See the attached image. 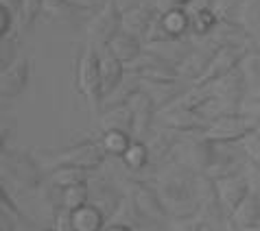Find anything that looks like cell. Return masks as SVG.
Here are the masks:
<instances>
[{
    "instance_id": "1",
    "label": "cell",
    "mask_w": 260,
    "mask_h": 231,
    "mask_svg": "<svg viewBox=\"0 0 260 231\" xmlns=\"http://www.w3.org/2000/svg\"><path fill=\"white\" fill-rule=\"evenodd\" d=\"M194 175L188 168L171 162V166L157 175V192L164 201V207L171 218L179 222L192 220L199 216V199L194 190Z\"/></svg>"
},
{
    "instance_id": "2",
    "label": "cell",
    "mask_w": 260,
    "mask_h": 231,
    "mask_svg": "<svg viewBox=\"0 0 260 231\" xmlns=\"http://www.w3.org/2000/svg\"><path fill=\"white\" fill-rule=\"evenodd\" d=\"M258 118L238 111L230 115H221L216 120H210L204 131H199V135L208 142H238L245 138L247 133H251L256 129Z\"/></svg>"
},
{
    "instance_id": "3",
    "label": "cell",
    "mask_w": 260,
    "mask_h": 231,
    "mask_svg": "<svg viewBox=\"0 0 260 231\" xmlns=\"http://www.w3.org/2000/svg\"><path fill=\"white\" fill-rule=\"evenodd\" d=\"M129 203H132L134 212L142 225H164L166 218H171L157 187H151L142 181H134L132 201Z\"/></svg>"
},
{
    "instance_id": "4",
    "label": "cell",
    "mask_w": 260,
    "mask_h": 231,
    "mask_svg": "<svg viewBox=\"0 0 260 231\" xmlns=\"http://www.w3.org/2000/svg\"><path fill=\"white\" fill-rule=\"evenodd\" d=\"M125 68H127V74H136L142 81H179V72L175 63L151 53L149 48L142 50V55L138 59L127 63Z\"/></svg>"
},
{
    "instance_id": "5",
    "label": "cell",
    "mask_w": 260,
    "mask_h": 231,
    "mask_svg": "<svg viewBox=\"0 0 260 231\" xmlns=\"http://www.w3.org/2000/svg\"><path fill=\"white\" fill-rule=\"evenodd\" d=\"M77 88L90 100H103V79H101V55L92 46L83 50L77 68Z\"/></svg>"
},
{
    "instance_id": "6",
    "label": "cell",
    "mask_w": 260,
    "mask_h": 231,
    "mask_svg": "<svg viewBox=\"0 0 260 231\" xmlns=\"http://www.w3.org/2000/svg\"><path fill=\"white\" fill-rule=\"evenodd\" d=\"M206 44L210 48H251L256 37L236 20H219L216 26L206 35Z\"/></svg>"
},
{
    "instance_id": "7",
    "label": "cell",
    "mask_w": 260,
    "mask_h": 231,
    "mask_svg": "<svg viewBox=\"0 0 260 231\" xmlns=\"http://www.w3.org/2000/svg\"><path fill=\"white\" fill-rule=\"evenodd\" d=\"M88 31H90V37L105 48L112 42L114 35H118L122 31V7L116 0H105Z\"/></svg>"
},
{
    "instance_id": "8",
    "label": "cell",
    "mask_w": 260,
    "mask_h": 231,
    "mask_svg": "<svg viewBox=\"0 0 260 231\" xmlns=\"http://www.w3.org/2000/svg\"><path fill=\"white\" fill-rule=\"evenodd\" d=\"M105 148L101 146V142H81L77 146L63 150L61 155H57V166H79L85 170H96L101 164L105 162Z\"/></svg>"
},
{
    "instance_id": "9",
    "label": "cell",
    "mask_w": 260,
    "mask_h": 231,
    "mask_svg": "<svg viewBox=\"0 0 260 231\" xmlns=\"http://www.w3.org/2000/svg\"><path fill=\"white\" fill-rule=\"evenodd\" d=\"M216 183V192H219V199L223 207H225L228 216L234 214V209L245 201V197L249 194V181L245 177V172H234V175H225L214 179Z\"/></svg>"
},
{
    "instance_id": "10",
    "label": "cell",
    "mask_w": 260,
    "mask_h": 231,
    "mask_svg": "<svg viewBox=\"0 0 260 231\" xmlns=\"http://www.w3.org/2000/svg\"><path fill=\"white\" fill-rule=\"evenodd\" d=\"M160 122L166 129H173L177 133H194L204 131L208 127V120L204 115L188 107H166L160 111Z\"/></svg>"
},
{
    "instance_id": "11",
    "label": "cell",
    "mask_w": 260,
    "mask_h": 231,
    "mask_svg": "<svg viewBox=\"0 0 260 231\" xmlns=\"http://www.w3.org/2000/svg\"><path fill=\"white\" fill-rule=\"evenodd\" d=\"M129 109L134 113V140H142L147 142L149 138V131H151V125H153V115L157 111L155 103L151 100V96L147 92H134V96L127 100Z\"/></svg>"
},
{
    "instance_id": "12",
    "label": "cell",
    "mask_w": 260,
    "mask_h": 231,
    "mask_svg": "<svg viewBox=\"0 0 260 231\" xmlns=\"http://www.w3.org/2000/svg\"><path fill=\"white\" fill-rule=\"evenodd\" d=\"M247 50L249 48H216L206 74L201 76L197 83H212L216 79L230 74L232 70H236L241 66V61H243V57L247 55Z\"/></svg>"
},
{
    "instance_id": "13",
    "label": "cell",
    "mask_w": 260,
    "mask_h": 231,
    "mask_svg": "<svg viewBox=\"0 0 260 231\" xmlns=\"http://www.w3.org/2000/svg\"><path fill=\"white\" fill-rule=\"evenodd\" d=\"M28 72H31V66H28L26 57H18L11 66L0 70V96L3 98L20 96L28 85Z\"/></svg>"
},
{
    "instance_id": "14",
    "label": "cell",
    "mask_w": 260,
    "mask_h": 231,
    "mask_svg": "<svg viewBox=\"0 0 260 231\" xmlns=\"http://www.w3.org/2000/svg\"><path fill=\"white\" fill-rule=\"evenodd\" d=\"M247 90H249V85H247V79H245L241 68H236V70L230 72V74L210 83L212 96L230 100V103H236V105H241L243 100L247 98Z\"/></svg>"
},
{
    "instance_id": "15",
    "label": "cell",
    "mask_w": 260,
    "mask_h": 231,
    "mask_svg": "<svg viewBox=\"0 0 260 231\" xmlns=\"http://www.w3.org/2000/svg\"><path fill=\"white\" fill-rule=\"evenodd\" d=\"M212 55H214V48H210L208 44H204V46H194L190 53L177 63L179 79H188V81H194V83H197L199 79L206 74L208 66H210Z\"/></svg>"
},
{
    "instance_id": "16",
    "label": "cell",
    "mask_w": 260,
    "mask_h": 231,
    "mask_svg": "<svg viewBox=\"0 0 260 231\" xmlns=\"http://www.w3.org/2000/svg\"><path fill=\"white\" fill-rule=\"evenodd\" d=\"M9 170L13 179L24 187H38L42 183L40 166L26 153H9Z\"/></svg>"
},
{
    "instance_id": "17",
    "label": "cell",
    "mask_w": 260,
    "mask_h": 231,
    "mask_svg": "<svg viewBox=\"0 0 260 231\" xmlns=\"http://www.w3.org/2000/svg\"><path fill=\"white\" fill-rule=\"evenodd\" d=\"M127 74V68L120 59H116L110 50L103 48L101 53V79H103V98L110 96V94L122 83V79Z\"/></svg>"
},
{
    "instance_id": "18",
    "label": "cell",
    "mask_w": 260,
    "mask_h": 231,
    "mask_svg": "<svg viewBox=\"0 0 260 231\" xmlns=\"http://www.w3.org/2000/svg\"><path fill=\"white\" fill-rule=\"evenodd\" d=\"M105 48L127 66V63H132L134 59H138L142 55V40L127 31H120L118 35H114L112 42Z\"/></svg>"
},
{
    "instance_id": "19",
    "label": "cell",
    "mask_w": 260,
    "mask_h": 231,
    "mask_svg": "<svg viewBox=\"0 0 260 231\" xmlns=\"http://www.w3.org/2000/svg\"><path fill=\"white\" fill-rule=\"evenodd\" d=\"M140 90L147 92L151 100L155 103L157 111L164 109L166 105H171L177 96H182V88L177 85V81H142L140 79Z\"/></svg>"
},
{
    "instance_id": "20",
    "label": "cell",
    "mask_w": 260,
    "mask_h": 231,
    "mask_svg": "<svg viewBox=\"0 0 260 231\" xmlns=\"http://www.w3.org/2000/svg\"><path fill=\"white\" fill-rule=\"evenodd\" d=\"M157 13H160L157 9H144V7H134V9L122 11V31L144 40V35H147L149 26Z\"/></svg>"
},
{
    "instance_id": "21",
    "label": "cell",
    "mask_w": 260,
    "mask_h": 231,
    "mask_svg": "<svg viewBox=\"0 0 260 231\" xmlns=\"http://www.w3.org/2000/svg\"><path fill=\"white\" fill-rule=\"evenodd\" d=\"M72 227L75 231H103L107 216L94 203H85L79 209H72Z\"/></svg>"
},
{
    "instance_id": "22",
    "label": "cell",
    "mask_w": 260,
    "mask_h": 231,
    "mask_svg": "<svg viewBox=\"0 0 260 231\" xmlns=\"http://www.w3.org/2000/svg\"><path fill=\"white\" fill-rule=\"evenodd\" d=\"M230 222L238 229H249L260 225V197L254 192H249L245 201L234 209V214L230 216Z\"/></svg>"
},
{
    "instance_id": "23",
    "label": "cell",
    "mask_w": 260,
    "mask_h": 231,
    "mask_svg": "<svg viewBox=\"0 0 260 231\" xmlns=\"http://www.w3.org/2000/svg\"><path fill=\"white\" fill-rule=\"evenodd\" d=\"M101 129L103 131H125L134 135V113L129 105L107 107L103 111V118H101Z\"/></svg>"
},
{
    "instance_id": "24",
    "label": "cell",
    "mask_w": 260,
    "mask_h": 231,
    "mask_svg": "<svg viewBox=\"0 0 260 231\" xmlns=\"http://www.w3.org/2000/svg\"><path fill=\"white\" fill-rule=\"evenodd\" d=\"M88 172L85 168H79V166H57V168L48 175V183L55 187V190H63V187L77 185V183H88Z\"/></svg>"
},
{
    "instance_id": "25",
    "label": "cell",
    "mask_w": 260,
    "mask_h": 231,
    "mask_svg": "<svg viewBox=\"0 0 260 231\" xmlns=\"http://www.w3.org/2000/svg\"><path fill=\"white\" fill-rule=\"evenodd\" d=\"M164 31L171 35L173 40H182L186 31L190 28V13L184 7H173V9L160 13Z\"/></svg>"
},
{
    "instance_id": "26",
    "label": "cell",
    "mask_w": 260,
    "mask_h": 231,
    "mask_svg": "<svg viewBox=\"0 0 260 231\" xmlns=\"http://www.w3.org/2000/svg\"><path fill=\"white\" fill-rule=\"evenodd\" d=\"M85 203H90V185L88 183H77V185L59 190V207H66L72 212V209H79Z\"/></svg>"
},
{
    "instance_id": "27",
    "label": "cell",
    "mask_w": 260,
    "mask_h": 231,
    "mask_svg": "<svg viewBox=\"0 0 260 231\" xmlns=\"http://www.w3.org/2000/svg\"><path fill=\"white\" fill-rule=\"evenodd\" d=\"M234 20L241 22L256 37L260 33V0H245L241 5V9L236 11Z\"/></svg>"
},
{
    "instance_id": "28",
    "label": "cell",
    "mask_w": 260,
    "mask_h": 231,
    "mask_svg": "<svg viewBox=\"0 0 260 231\" xmlns=\"http://www.w3.org/2000/svg\"><path fill=\"white\" fill-rule=\"evenodd\" d=\"M216 22H219V16L214 13L212 7H199L190 13V31L194 35H201V37H206L216 26Z\"/></svg>"
},
{
    "instance_id": "29",
    "label": "cell",
    "mask_w": 260,
    "mask_h": 231,
    "mask_svg": "<svg viewBox=\"0 0 260 231\" xmlns=\"http://www.w3.org/2000/svg\"><path fill=\"white\" fill-rule=\"evenodd\" d=\"M120 160H122V164H125L129 170H142L144 166L151 162L147 142H142V140H132L129 148L125 150V155H122Z\"/></svg>"
},
{
    "instance_id": "30",
    "label": "cell",
    "mask_w": 260,
    "mask_h": 231,
    "mask_svg": "<svg viewBox=\"0 0 260 231\" xmlns=\"http://www.w3.org/2000/svg\"><path fill=\"white\" fill-rule=\"evenodd\" d=\"M132 140L134 138L125 131H103V135H101V146L105 148L107 155L122 157L125 150L129 148V144H132Z\"/></svg>"
},
{
    "instance_id": "31",
    "label": "cell",
    "mask_w": 260,
    "mask_h": 231,
    "mask_svg": "<svg viewBox=\"0 0 260 231\" xmlns=\"http://www.w3.org/2000/svg\"><path fill=\"white\" fill-rule=\"evenodd\" d=\"M238 68H241L245 79H247L249 88H260V48H256V50L249 48Z\"/></svg>"
},
{
    "instance_id": "32",
    "label": "cell",
    "mask_w": 260,
    "mask_h": 231,
    "mask_svg": "<svg viewBox=\"0 0 260 231\" xmlns=\"http://www.w3.org/2000/svg\"><path fill=\"white\" fill-rule=\"evenodd\" d=\"M238 144H241L243 153L247 155L249 162L260 164V135L256 131H251V133L245 135V138H241V140H238Z\"/></svg>"
},
{
    "instance_id": "33",
    "label": "cell",
    "mask_w": 260,
    "mask_h": 231,
    "mask_svg": "<svg viewBox=\"0 0 260 231\" xmlns=\"http://www.w3.org/2000/svg\"><path fill=\"white\" fill-rule=\"evenodd\" d=\"M243 3L245 0H214L210 7L214 9L216 16H219V20H234L236 11L241 9Z\"/></svg>"
},
{
    "instance_id": "34",
    "label": "cell",
    "mask_w": 260,
    "mask_h": 231,
    "mask_svg": "<svg viewBox=\"0 0 260 231\" xmlns=\"http://www.w3.org/2000/svg\"><path fill=\"white\" fill-rule=\"evenodd\" d=\"M42 9H44V0H24L22 11H20V20H22V24L31 26L35 20H38Z\"/></svg>"
},
{
    "instance_id": "35",
    "label": "cell",
    "mask_w": 260,
    "mask_h": 231,
    "mask_svg": "<svg viewBox=\"0 0 260 231\" xmlns=\"http://www.w3.org/2000/svg\"><path fill=\"white\" fill-rule=\"evenodd\" d=\"M16 48H18L16 42L9 37H3V42H0V70H5L7 66H11V63L18 59Z\"/></svg>"
},
{
    "instance_id": "36",
    "label": "cell",
    "mask_w": 260,
    "mask_h": 231,
    "mask_svg": "<svg viewBox=\"0 0 260 231\" xmlns=\"http://www.w3.org/2000/svg\"><path fill=\"white\" fill-rule=\"evenodd\" d=\"M245 177H247L249 181V192H254L260 197V164H254V162H247L245 164Z\"/></svg>"
},
{
    "instance_id": "37",
    "label": "cell",
    "mask_w": 260,
    "mask_h": 231,
    "mask_svg": "<svg viewBox=\"0 0 260 231\" xmlns=\"http://www.w3.org/2000/svg\"><path fill=\"white\" fill-rule=\"evenodd\" d=\"M55 231H75V227H72L70 209L57 205V209H55Z\"/></svg>"
},
{
    "instance_id": "38",
    "label": "cell",
    "mask_w": 260,
    "mask_h": 231,
    "mask_svg": "<svg viewBox=\"0 0 260 231\" xmlns=\"http://www.w3.org/2000/svg\"><path fill=\"white\" fill-rule=\"evenodd\" d=\"M241 111L251 115V118H260V94L258 96H247L241 103Z\"/></svg>"
},
{
    "instance_id": "39",
    "label": "cell",
    "mask_w": 260,
    "mask_h": 231,
    "mask_svg": "<svg viewBox=\"0 0 260 231\" xmlns=\"http://www.w3.org/2000/svg\"><path fill=\"white\" fill-rule=\"evenodd\" d=\"M0 207H3V212H5V214H9L11 218H16V220H20V216H22V214H20V209H18L16 205H13V201H11L9 197H7L5 187L0 190Z\"/></svg>"
},
{
    "instance_id": "40",
    "label": "cell",
    "mask_w": 260,
    "mask_h": 231,
    "mask_svg": "<svg viewBox=\"0 0 260 231\" xmlns=\"http://www.w3.org/2000/svg\"><path fill=\"white\" fill-rule=\"evenodd\" d=\"M11 26H13V13L5 7H0V35L7 37L11 33Z\"/></svg>"
},
{
    "instance_id": "41",
    "label": "cell",
    "mask_w": 260,
    "mask_h": 231,
    "mask_svg": "<svg viewBox=\"0 0 260 231\" xmlns=\"http://www.w3.org/2000/svg\"><path fill=\"white\" fill-rule=\"evenodd\" d=\"M0 231H16V218H11L9 214H0Z\"/></svg>"
},
{
    "instance_id": "42",
    "label": "cell",
    "mask_w": 260,
    "mask_h": 231,
    "mask_svg": "<svg viewBox=\"0 0 260 231\" xmlns=\"http://www.w3.org/2000/svg\"><path fill=\"white\" fill-rule=\"evenodd\" d=\"M22 3H24V0H0V7L9 9L11 13H20V11H22Z\"/></svg>"
},
{
    "instance_id": "43",
    "label": "cell",
    "mask_w": 260,
    "mask_h": 231,
    "mask_svg": "<svg viewBox=\"0 0 260 231\" xmlns=\"http://www.w3.org/2000/svg\"><path fill=\"white\" fill-rule=\"evenodd\" d=\"M204 229V222H197V220H186L182 225V231H201Z\"/></svg>"
},
{
    "instance_id": "44",
    "label": "cell",
    "mask_w": 260,
    "mask_h": 231,
    "mask_svg": "<svg viewBox=\"0 0 260 231\" xmlns=\"http://www.w3.org/2000/svg\"><path fill=\"white\" fill-rule=\"evenodd\" d=\"M103 231H134L129 225H125V222H114V225H110V227H105Z\"/></svg>"
},
{
    "instance_id": "45",
    "label": "cell",
    "mask_w": 260,
    "mask_h": 231,
    "mask_svg": "<svg viewBox=\"0 0 260 231\" xmlns=\"http://www.w3.org/2000/svg\"><path fill=\"white\" fill-rule=\"evenodd\" d=\"M171 3H173V7H188L192 0H171Z\"/></svg>"
},
{
    "instance_id": "46",
    "label": "cell",
    "mask_w": 260,
    "mask_h": 231,
    "mask_svg": "<svg viewBox=\"0 0 260 231\" xmlns=\"http://www.w3.org/2000/svg\"><path fill=\"white\" fill-rule=\"evenodd\" d=\"M241 231H260V225H256V227H249V229H241Z\"/></svg>"
},
{
    "instance_id": "47",
    "label": "cell",
    "mask_w": 260,
    "mask_h": 231,
    "mask_svg": "<svg viewBox=\"0 0 260 231\" xmlns=\"http://www.w3.org/2000/svg\"><path fill=\"white\" fill-rule=\"evenodd\" d=\"M254 131L260 135V118H258V122H256V129H254Z\"/></svg>"
},
{
    "instance_id": "48",
    "label": "cell",
    "mask_w": 260,
    "mask_h": 231,
    "mask_svg": "<svg viewBox=\"0 0 260 231\" xmlns=\"http://www.w3.org/2000/svg\"><path fill=\"white\" fill-rule=\"evenodd\" d=\"M201 231H212V227H210V225H206V222H204V229H201Z\"/></svg>"
},
{
    "instance_id": "49",
    "label": "cell",
    "mask_w": 260,
    "mask_h": 231,
    "mask_svg": "<svg viewBox=\"0 0 260 231\" xmlns=\"http://www.w3.org/2000/svg\"><path fill=\"white\" fill-rule=\"evenodd\" d=\"M230 231H241V229H238V227H234L232 222H230Z\"/></svg>"
},
{
    "instance_id": "50",
    "label": "cell",
    "mask_w": 260,
    "mask_h": 231,
    "mask_svg": "<svg viewBox=\"0 0 260 231\" xmlns=\"http://www.w3.org/2000/svg\"><path fill=\"white\" fill-rule=\"evenodd\" d=\"M256 44H258V48H260V33L256 35Z\"/></svg>"
},
{
    "instance_id": "51",
    "label": "cell",
    "mask_w": 260,
    "mask_h": 231,
    "mask_svg": "<svg viewBox=\"0 0 260 231\" xmlns=\"http://www.w3.org/2000/svg\"><path fill=\"white\" fill-rule=\"evenodd\" d=\"M46 231H55V229H46Z\"/></svg>"
},
{
    "instance_id": "52",
    "label": "cell",
    "mask_w": 260,
    "mask_h": 231,
    "mask_svg": "<svg viewBox=\"0 0 260 231\" xmlns=\"http://www.w3.org/2000/svg\"><path fill=\"white\" fill-rule=\"evenodd\" d=\"M258 90H260V88H258Z\"/></svg>"
}]
</instances>
